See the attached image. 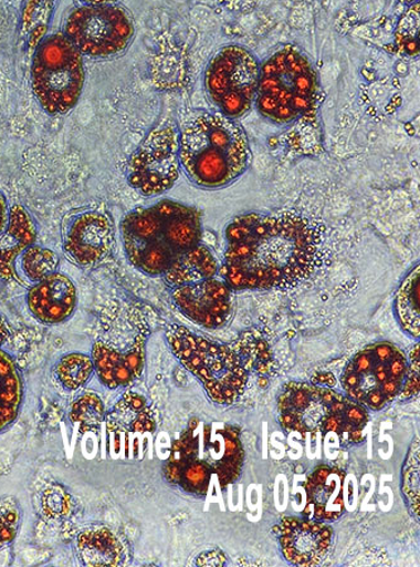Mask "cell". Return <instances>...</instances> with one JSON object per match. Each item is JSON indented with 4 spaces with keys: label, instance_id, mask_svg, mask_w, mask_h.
I'll return each instance as SVG.
<instances>
[{
    "label": "cell",
    "instance_id": "obj_1",
    "mask_svg": "<svg viewBox=\"0 0 420 567\" xmlns=\"http://www.w3.org/2000/svg\"><path fill=\"white\" fill-rule=\"evenodd\" d=\"M225 241L219 271L232 291L287 290L306 281L324 245L319 225L293 212L237 216Z\"/></svg>",
    "mask_w": 420,
    "mask_h": 567
},
{
    "label": "cell",
    "instance_id": "obj_2",
    "mask_svg": "<svg viewBox=\"0 0 420 567\" xmlns=\"http://www.w3.org/2000/svg\"><path fill=\"white\" fill-rule=\"evenodd\" d=\"M244 461L245 450L237 427L195 420L175 440L164 473L175 487L191 496H204L213 485L227 488L235 483Z\"/></svg>",
    "mask_w": 420,
    "mask_h": 567
},
{
    "label": "cell",
    "instance_id": "obj_3",
    "mask_svg": "<svg viewBox=\"0 0 420 567\" xmlns=\"http://www.w3.org/2000/svg\"><path fill=\"white\" fill-rule=\"evenodd\" d=\"M201 237L200 212L171 200L133 210L122 223L125 256L148 276H164L178 256L199 245Z\"/></svg>",
    "mask_w": 420,
    "mask_h": 567
},
{
    "label": "cell",
    "instance_id": "obj_4",
    "mask_svg": "<svg viewBox=\"0 0 420 567\" xmlns=\"http://www.w3.org/2000/svg\"><path fill=\"white\" fill-rule=\"evenodd\" d=\"M250 158L245 131L221 113L196 116L180 134L181 166L199 187L213 190L235 183Z\"/></svg>",
    "mask_w": 420,
    "mask_h": 567
},
{
    "label": "cell",
    "instance_id": "obj_5",
    "mask_svg": "<svg viewBox=\"0 0 420 567\" xmlns=\"http://www.w3.org/2000/svg\"><path fill=\"white\" fill-rule=\"evenodd\" d=\"M280 420L285 430L300 435H335L339 443H363L369 412L330 386L290 383L279 400Z\"/></svg>",
    "mask_w": 420,
    "mask_h": 567
},
{
    "label": "cell",
    "instance_id": "obj_6",
    "mask_svg": "<svg viewBox=\"0 0 420 567\" xmlns=\"http://www.w3.org/2000/svg\"><path fill=\"white\" fill-rule=\"evenodd\" d=\"M317 93V72L306 53L283 44L261 66L255 105L265 120L290 124L312 110Z\"/></svg>",
    "mask_w": 420,
    "mask_h": 567
},
{
    "label": "cell",
    "instance_id": "obj_7",
    "mask_svg": "<svg viewBox=\"0 0 420 567\" xmlns=\"http://www.w3.org/2000/svg\"><path fill=\"white\" fill-rule=\"evenodd\" d=\"M166 340L178 362L198 378L212 402L230 406L244 394L250 369L234 344L217 343L177 323L166 327Z\"/></svg>",
    "mask_w": 420,
    "mask_h": 567
},
{
    "label": "cell",
    "instance_id": "obj_8",
    "mask_svg": "<svg viewBox=\"0 0 420 567\" xmlns=\"http://www.w3.org/2000/svg\"><path fill=\"white\" fill-rule=\"evenodd\" d=\"M31 79L42 110L50 115H65L83 94L84 56L64 33L51 34L34 50Z\"/></svg>",
    "mask_w": 420,
    "mask_h": 567
},
{
    "label": "cell",
    "instance_id": "obj_9",
    "mask_svg": "<svg viewBox=\"0 0 420 567\" xmlns=\"http://www.w3.org/2000/svg\"><path fill=\"white\" fill-rule=\"evenodd\" d=\"M408 358L391 343H375L360 350L347 363L343 389L347 395L368 411L389 406L403 390Z\"/></svg>",
    "mask_w": 420,
    "mask_h": 567
},
{
    "label": "cell",
    "instance_id": "obj_10",
    "mask_svg": "<svg viewBox=\"0 0 420 567\" xmlns=\"http://www.w3.org/2000/svg\"><path fill=\"white\" fill-rule=\"evenodd\" d=\"M261 62L240 44L220 49L204 71V90L219 113L238 120L255 104Z\"/></svg>",
    "mask_w": 420,
    "mask_h": 567
},
{
    "label": "cell",
    "instance_id": "obj_11",
    "mask_svg": "<svg viewBox=\"0 0 420 567\" xmlns=\"http://www.w3.org/2000/svg\"><path fill=\"white\" fill-rule=\"evenodd\" d=\"M134 32L132 14L119 4L78 6L64 27V34L80 53L96 60L120 55L129 48Z\"/></svg>",
    "mask_w": 420,
    "mask_h": 567
},
{
    "label": "cell",
    "instance_id": "obj_12",
    "mask_svg": "<svg viewBox=\"0 0 420 567\" xmlns=\"http://www.w3.org/2000/svg\"><path fill=\"white\" fill-rule=\"evenodd\" d=\"M180 133L172 124L158 125L148 133L128 162L129 185L140 195L159 196L180 177Z\"/></svg>",
    "mask_w": 420,
    "mask_h": 567
},
{
    "label": "cell",
    "instance_id": "obj_13",
    "mask_svg": "<svg viewBox=\"0 0 420 567\" xmlns=\"http://www.w3.org/2000/svg\"><path fill=\"white\" fill-rule=\"evenodd\" d=\"M61 234L65 256L80 268L99 267L115 245L112 215L92 206L70 212L62 221Z\"/></svg>",
    "mask_w": 420,
    "mask_h": 567
},
{
    "label": "cell",
    "instance_id": "obj_14",
    "mask_svg": "<svg viewBox=\"0 0 420 567\" xmlns=\"http://www.w3.org/2000/svg\"><path fill=\"white\" fill-rule=\"evenodd\" d=\"M172 299L187 319L204 329L225 326L232 310L231 288L214 277L174 288Z\"/></svg>",
    "mask_w": 420,
    "mask_h": 567
},
{
    "label": "cell",
    "instance_id": "obj_15",
    "mask_svg": "<svg viewBox=\"0 0 420 567\" xmlns=\"http://www.w3.org/2000/svg\"><path fill=\"white\" fill-rule=\"evenodd\" d=\"M284 559L296 566H317L325 561L334 533L325 522L283 518L275 527Z\"/></svg>",
    "mask_w": 420,
    "mask_h": 567
},
{
    "label": "cell",
    "instance_id": "obj_16",
    "mask_svg": "<svg viewBox=\"0 0 420 567\" xmlns=\"http://www.w3.org/2000/svg\"><path fill=\"white\" fill-rule=\"evenodd\" d=\"M148 331L140 330L128 349H115L96 341L93 347V362L97 380L107 390H119L138 380L146 365Z\"/></svg>",
    "mask_w": 420,
    "mask_h": 567
},
{
    "label": "cell",
    "instance_id": "obj_17",
    "mask_svg": "<svg viewBox=\"0 0 420 567\" xmlns=\"http://www.w3.org/2000/svg\"><path fill=\"white\" fill-rule=\"evenodd\" d=\"M27 305L32 317L44 326H59L73 317L76 309L75 284L64 274H53L41 282L30 286Z\"/></svg>",
    "mask_w": 420,
    "mask_h": 567
},
{
    "label": "cell",
    "instance_id": "obj_18",
    "mask_svg": "<svg viewBox=\"0 0 420 567\" xmlns=\"http://www.w3.org/2000/svg\"><path fill=\"white\" fill-rule=\"evenodd\" d=\"M346 474L338 467L319 465L306 481V518L334 522L345 512Z\"/></svg>",
    "mask_w": 420,
    "mask_h": 567
},
{
    "label": "cell",
    "instance_id": "obj_19",
    "mask_svg": "<svg viewBox=\"0 0 420 567\" xmlns=\"http://www.w3.org/2000/svg\"><path fill=\"white\" fill-rule=\"evenodd\" d=\"M38 229L22 205L9 209L7 227L0 236V280L17 281L15 265L27 248L34 245Z\"/></svg>",
    "mask_w": 420,
    "mask_h": 567
},
{
    "label": "cell",
    "instance_id": "obj_20",
    "mask_svg": "<svg viewBox=\"0 0 420 567\" xmlns=\"http://www.w3.org/2000/svg\"><path fill=\"white\" fill-rule=\"evenodd\" d=\"M109 435L118 439L151 434L157 421L146 398L136 392H127L105 415Z\"/></svg>",
    "mask_w": 420,
    "mask_h": 567
},
{
    "label": "cell",
    "instance_id": "obj_21",
    "mask_svg": "<svg viewBox=\"0 0 420 567\" xmlns=\"http://www.w3.org/2000/svg\"><path fill=\"white\" fill-rule=\"evenodd\" d=\"M75 553L84 566H120L128 564V547L106 526H88L78 534Z\"/></svg>",
    "mask_w": 420,
    "mask_h": 567
},
{
    "label": "cell",
    "instance_id": "obj_22",
    "mask_svg": "<svg viewBox=\"0 0 420 567\" xmlns=\"http://www.w3.org/2000/svg\"><path fill=\"white\" fill-rule=\"evenodd\" d=\"M220 265L212 251L199 243L198 246L178 256L165 272V281L176 288L209 280L217 276Z\"/></svg>",
    "mask_w": 420,
    "mask_h": 567
},
{
    "label": "cell",
    "instance_id": "obj_23",
    "mask_svg": "<svg viewBox=\"0 0 420 567\" xmlns=\"http://www.w3.org/2000/svg\"><path fill=\"white\" fill-rule=\"evenodd\" d=\"M23 402V381L13 358L0 348V432L11 426Z\"/></svg>",
    "mask_w": 420,
    "mask_h": 567
},
{
    "label": "cell",
    "instance_id": "obj_24",
    "mask_svg": "<svg viewBox=\"0 0 420 567\" xmlns=\"http://www.w3.org/2000/svg\"><path fill=\"white\" fill-rule=\"evenodd\" d=\"M419 266L400 284L395 299V311L399 326L409 337H420V285Z\"/></svg>",
    "mask_w": 420,
    "mask_h": 567
},
{
    "label": "cell",
    "instance_id": "obj_25",
    "mask_svg": "<svg viewBox=\"0 0 420 567\" xmlns=\"http://www.w3.org/2000/svg\"><path fill=\"white\" fill-rule=\"evenodd\" d=\"M59 266L60 258L55 251L33 245L17 260V281L32 286L56 274Z\"/></svg>",
    "mask_w": 420,
    "mask_h": 567
},
{
    "label": "cell",
    "instance_id": "obj_26",
    "mask_svg": "<svg viewBox=\"0 0 420 567\" xmlns=\"http://www.w3.org/2000/svg\"><path fill=\"white\" fill-rule=\"evenodd\" d=\"M59 0H27L22 14V39L31 51L38 49L49 30Z\"/></svg>",
    "mask_w": 420,
    "mask_h": 567
},
{
    "label": "cell",
    "instance_id": "obj_27",
    "mask_svg": "<svg viewBox=\"0 0 420 567\" xmlns=\"http://www.w3.org/2000/svg\"><path fill=\"white\" fill-rule=\"evenodd\" d=\"M55 374L66 391H77L95 374L93 358L80 352L69 353L59 360Z\"/></svg>",
    "mask_w": 420,
    "mask_h": 567
},
{
    "label": "cell",
    "instance_id": "obj_28",
    "mask_svg": "<svg viewBox=\"0 0 420 567\" xmlns=\"http://www.w3.org/2000/svg\"><path fill=\"white\" fill-rule=\"evenodd\" d=\"M103 400L94 392H87L78 398L70 411V420L82 434L99 430L105 421Z\"/></svg>",
    "mask_w": 420,
    "mask_h": 567
},
{
    "label": "cell",
    "instance_id": "obj_29",
    "mask_svg": "<svg viewBox=\"0 0 420 567\" xmlns=\"http://www.w3.org/2000/svg\"><path fill=\"white\" fill-rule=\"evenodd\" d=\"M419 4L409 7L397 24L395 38L401 55L417 58L419 55Z\"/></svg>",
    "mask_w": 420,
    "mask_h": 567
},
{
    "label": "cell",
    "instance_id": "obj_30",
    "mask_svg": "<svg viewBox=\"0 0 420 567\" xmlns=\"http://www.w3.org/2000/svg\"><path fill=\"white\" fill-rule=\"evenodd\" d=\"M420 456L419 437L416 439L410 447L403 466V493L407 504L412 509L413 515L419 519V499H420Z\"/></svg>",
    "mask_w": 420,
    "mask_h": 567
},
{
    "label": "cell",
    "instance_id": "obj_31",
    "mask_svg": "<svg viewBox=\"0 0 420 567\" xmlns=\"http://www.w3.org/2000/svg\"><path fill=\"white\" fill-rule=\"evenodd\" d=\"M22 508L13 497L0 499V548L14 542L21 528Z\"/></svg>",
    "mask_w": 420,
    "mask_h": 567
},
{
    "label": "cell",
    "instance_id": "obj_32",
    "mask_svg": "<svg viewBox=\"0 0 420 567\" xmlns=\"http://www.w3.org/2000/svg\"><path fill=\"white\" fill-rule=\"evenodd\" d=\"M419 344H417L416 348L412 349V353H410L408 359L406 381L403 390L400 392L401 399L403 400L413 398V395L419 393Z\"/></svg>",
    "mask_w": 420,
    "mask_h": 567
},
{
    "label": "cell",
    "instance_id": "obj_33",
    "mask_svg": "<svg viewBox=\"0 0 420 567\" xmlns=\"http://www.w3.org/2000/svg\"><path fill=\"white\" fill-rule=\"evenodd\" d=\"M9 209L11 208H9L4 195L0 193V236H2L7 227Z\"/></svg>",
    "mask_w": 420,
    "mask_h": 567
},
{
    "label": "cell",
    "instance_id": "obj_34",
    "mask_svg": "<svg viewBox=\"0 0 420 567\" xmlns=\"http://www.w3.org/2000/svg\"><path fill=\"white\" fill-rule=\"evenodd\" d=\"M11 327H9V323L3 317V315H0V348H3L9 338H11Z\"/></svg>",
    "mask_w": 420,
    "mask_h": 567
},
{
    "label": "cell",
    "instance_id": "obj_35",
    "mask_svg": "<svg viewBox=\"0 0 420 567\" xmlns=\"http://www.w3.org/2000/svg\"><path fill=\"white\" fill-rule=\"evenodd\" d=\"M82 7H102L118 4V0H76Z\"/></svg>",
    "mask_w": 420,
    "mask_h": 567
}]
</instances>
